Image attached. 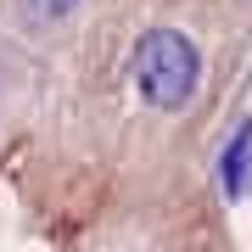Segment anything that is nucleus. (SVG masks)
Here are the masks:
<instances>
[{
  "instance_id": "nucleus-3",
  "label": "nucleus",
  "mask_w": 252,
  "mask_h": 252,
  "mask_svg": "<svg viewBox=\"0 0 252 252\" xmlns=\"http://www.w3.org/2000/svg\"><path fill=\"white\" fill-rule=\"evenodd\" d=\"M23 11H28L34 23H62V17L79 11V0H23Z\"/></svg>"
},
{
  "instance_id": "nucleus-2",
  "label": "nucleus",
  "mask_w": 252,
  "mask_h": 252,
  "mask_svg": "<svg viewBox=\"0 0 252 252\" xmlns=\"http://www.w3.org/2000/svg\"><path fill=\"white\" fill-rule=\"evenodd\" d=\"M247 185H252V118L224 140V152H219V190H224V202H241Z\"/></svg>"
},
{
  "instance_id": "nucleus-1",
  "label": "nucleus",
  "mask_w": 252,
  "mask_h": 252,
  "mask_svg": "<svg viewBox=\"0 0 252 252\" xmlns=\"http://www.w3.org/2000/svg\"><path fill=\"white\" fill-rule=\"evenodd\" d=\"M202 84V51L196 39L180 34V28H146L135 39V90L146 107L157 112H180L190 107Z\"/></svg>"
}]
</instances>
